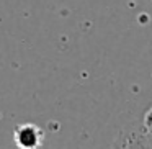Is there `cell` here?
<instances>
[{
    "mask_svg": "<svg viewBox=\"0 0 152 149\" xmlns=\"http://www.w3.org/2000/svg\"><path fill=\"white\" fill-rule=\"evenodd\" d=\"M13 141L18 149H39L44 141V131L33 123H21L13 131Z\"/></svg>",
    "mask_w": 152,
    "mask_h": 149,
    "instance_id": "cell-1",
    "label": "cell"
},
{
    "mask_svg": "<svg viewBox=\"0 0 152 149\" xmlns=\"http://www.w3.org/2000/svg\"><path fill=\"white\" fill-rule=\"evenodd\" d=\"M113 149H128V136H126V133H119L118 134Z\"/></svg>",
    "mask_w": 152,
    "mask_h": 149,
    "instance_id": "cell-4",
    "label": "cell"
},
{
    "mask_svg": "<svg viewBox=\"0 0 152 149\" xmlns=\"http://www.w3.org/2000/svg\"><path fill=\"white\" fill-rule=\"evenodd\" d=\"M142 131H145L147 134L152 136V108H149L144 115V120H142Z\"/></svg>",
    "mask_w": 152,
    "mask_h": 149,
    "instance_id": "cell-3",
    "label": "cell"
},
{
    "mask_svg": "<svg viewBox=\"0 0 152 149\" xmlns=\"http://www.w3.org/2000/svg\"><path fill=\"white\" fill-rule=\"evenodd\" d=\"M128 136V149H152V136L145 131H131Z\"/></svg>",
    "mask_w": 152,
    "mask_h": 149,
    "instance_id": "cell-2",
    "label": "cell"
}]
</instances>
